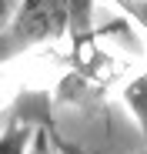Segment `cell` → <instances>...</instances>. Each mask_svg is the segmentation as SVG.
Wrapping results in <instances>:
<instances>
[{
	"mask_svg": "<svg viewBox=\"0 0 147 154\" xmlns=\"http://www.w3.org/2000/svg\"><path fill=\"white\" fill-rule=\"evenodd\" d=\"M70 27V0H20L17 14L0 30V57L54 40Z\"/></svg>",
	"mask_w": 147,
	"mask_h": 154,
	"instance_id": "obj_1",
	"label": "cell"
},
{
	"mask_svg": "<svg viewBox=\"0 0 147 154\" xmlns=\"http://www.w3.org/2000/svg\"><path fill=\"white\" fill-rule=\"evenodd\" d=\"M7 20H10V0H0V30L7 27Z\"/></svg>",
	"mask_w": 147,
	"mask_h": 154,
	"instance_id": "obj_4",
	"label": "cell"
},
{
	"mask_svg": "<svg viewBox=\"0 0 147 154\" xmlns=\"http://www.w3.org/2000/svg\"><path fill=\"white\" fill-rule=\"evenodd\" d=\"M120 97H124L127 111L134 114V121L140 124V131L147 137V70H140L137 77H130V81L124 84V91H120Z\"/></svg>",
	"mask_w": 147,
	"mask_h": 154,
	"instance_id": "obj_2",
	"label": "cell"
},
{
	"mask_svg": "<svg viewBox=\"0 0 147 154\" xmlns=\"http://www.w3.org/2000/svg\"><path fill=\"white\" fill-rule=\"evenodd\" d=\"M30 144V127L27 124H10L0 134V154H27Z\"/></svg>",
	"mask_w": 147,
	"mask_h": 154,
	"instance_id": "obj_3",
	"label": "cell"
}]
</instances>
